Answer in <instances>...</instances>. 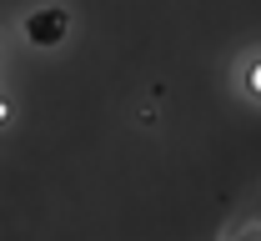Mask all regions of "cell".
Returning <instances> with one entry per match:
<instances>
[{
	"instance_id": "2",
	"label": "cell",
	"mask_w": 261,
	"mask_h": 241,
	"mask_svg": "<svg viewBox=\"0 0 261 241\" xmlns=\"http://www.w3.org/2000/svg\"><path fill=\"white\" fill-rule=\"evenodd\" d=\"M246 86H251V96H261V61L246 70Z\"/></svg>"
},
{
	"instance_id": "1",
	"label": "cell",
	"mask_w": 261,
	"mask_h": 241,
	"mask_svg": "<svg viewBox=\"0 0 261 241\" xmlns=\"http://www.w3.org/2000/svg\"><path fill=\"white\" fill-rule=\"evenodd\" d=\"M25 35H31L35 45H61L65 35H70V15H65L61 5L31 10V20H25Z\"/></svg>"
},
{
	"instance_id": "3",
	"label": "cell",
	"mask_w": 261,
	"mask_h": 241,
	"mask_svg": "<svg viewBox=\"0 0 261 241\" xmlns=\"http://www.w3.org/2000/svg\"><path fill=\"white\" fill-rule=\"evenodd\" d=\"M0 121H5V105H0Z\"/></svg>"
}]
</instances>
